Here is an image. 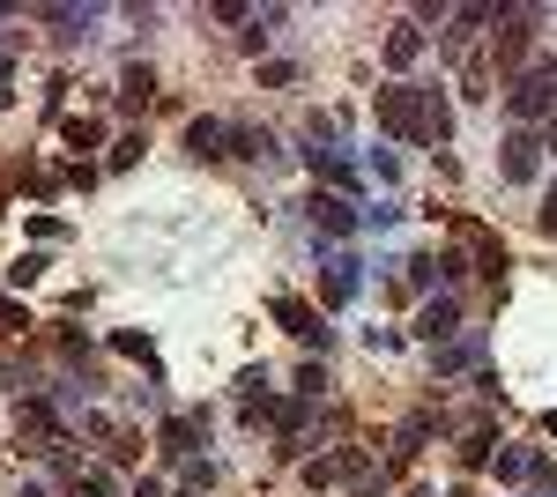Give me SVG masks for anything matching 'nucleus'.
Segmentation results:
<instances>
[{
	"mask_svg": "<svg viewBox=\"0 0 557 497\" xmlns=\"http://www.w3.org/2000/svg\"><path fill=\"white\" fill-rule=\"evenodd\" d=\"M305 215H312V231H320V238H349V231L364 223V208L343 201V194H312V201H305Z\"/></svg>",
	"mask_w": 557,
	"mask_h": 497,
	"instance_id": "20e7f679",
	"label": "nucleus"
},
{
	"mask_svg": "<svg viewBox=\"0 0 557 497\" xmlns=\"http://www.w3.org/2000/svg\"><path fill=\"white\" fill-rule=\"evenodd\" d=\"M475 357H483V341H475V334H469V341H446V349H431L438 378H446V372H461V364H475Z\"/></svg>",
	"mask_w": 557,
	"mask_h": 497,
	"instance_id": "2eb2a0df",
	"label": "nucleus"
},
{
	"mask_svg": "<svg viewBox=\"0 0 557 497\" xmlns=\"http://www.w3.org/2000/svg\"><path fill=\"white\" fill-rule=\"evenodd\" d=\"M157 438H164V453H186V460H194V438H209V415H172Z\"/></svg>",
	"mask_w": 557,
	"mask_h": 497,
	"instance_id": "9d476101",
	"label": "nucleus"
},
{
	"mask_svg": "<svg viewBox=\"0 0 557 497\" xmlns=\"http://www.w3.org/2000/svg\"><path fill=\"white\" fill-rule=\"evenodd\" d=\"M260 83H268V89H290V83H298V67H290V60H268V67H260Z\"/></svg>",
	"mask_w": 557,
	"mask_h": 497,
	"instance_id": "aec40b11",
	"label": "nucleus"
},
{
	"mask_svg": "<svg viewBox=\"0 0 557 497\" xmlns=\"http://www.w3.org/2000/svg\"><path fill=\"white\" fill-rule=\"evenodd\" d=\"M60 134H67L75 149H97V134H104V126H97V120H67V126H60Z\"/></svg>",
	"mask_w": 557,
	"mask_h": 497,
	"instance_id": "6ab92c4d",
	"label": "nucleus"
},
{
	"mask_svg": "<svg viewBox=\"0 0 557 497\" xmlns=\"http://www.w3.org/2000/svg\"><path fill=\"white\" fill-rule=\"evenodd\" d=\"M134 157H141V134H120V141H112V171H127Z\"/></svg>",
	"mask_w": 557,
	"mask_h": 497,
	"instance_id": "4be33fe9",
	"label": "nucleus"
},
{
	"mask_svg": "<svg viewBox=\"0 0 557 497\" xmlns=\"http://www.w3.org/2000/svg\"><path fill=\"white\" fill-rule=\"evenodd\" d=\"M498 149H506V157H498V171H506V186H535V178H543V141H535L528 126H513V134H506Z\"/></svg>",
	"mask_w": 557,
	"mask_h": 497,
	"instance_id": "7ed1b4c3",
	"label": "nucleus"
},
{
	"mask_svg": "<svg viewBox=\"0 0 557 497\" xmlns=\"http://www.w3.org/2000/svg\"><path fill=\"white\" fill-rule=\"evenodd\" d=\"M38 23H52L60 38H89V23H97V8H38Z\"/></svg>",
	"mask_w": 557,
	"mask_h": 497,
	"instance_id": "f8f14e48",
	"label": "nucleus"
},
{
	"mask_svg": "<svg viewBox=\"0 0 557 497\" xmlns=\"http://www.w3.org/2000/svg\"><path fill=\"white\" fill-rule=\"evenodd\" d=\"M186 149L194 157H231V126L215 120V112H201V120L186 126Z\"/></svg>",
	"mask_w": 557,
	"mask_h": 497,
	"instance_id": "6e6552de",
	"label": "nucleus"
},
{
	"mask_svg": "<svg viewBox=\"0 0 557 497\" xmlns=\"http://www.w3.org/2000/svg\"><path fill=\"white\" fill-rule=\"evenodd\" d=\"M535 23H543V8H498V60H506V67H513L520 52H528Z\"/></svg>",
	"mask_w": 557,
	"mask_h": 497,
	"instance_id": "39448f33",
	"label": "nucleus"
},
{
	"mask_svg": "<svg viewBox=\"0 0 557 497\" xmlns=\"http://www.w3.org/2000/svg\"><path fill=\"white\" fill-rule=\"evenodd\" d=\"M134 497H164V483H149V475H141V483H134Z\"/></svg>",
	"mask_w": 557,
	"mask_h": 497,
	"instance_id": "bb28decb",
	"label": "nucleus"
},
{
	"mask_svg": "<svg viewBox=\"0 0 557 497\" xmlns=\"http://www.w3.org/2000/svg\"><path fill=\"white\" fill-rule=\"evenodd\" d=\"M535 223H543V231L557 238V178H550V194H543V215H535Z\"/></svg>",
	"mask_w": 557,
	"mask_h": 497,
	"instance_id": "393cba45",
	"label": "nucleus"
},
{
	"mask_svg": "<svg viewBox=\"0 0 557 497\" xmlns=\"http://www.w3.org/2000/svg\"><path fill=\"white\" fill-rule=\"evenodd\" d=\"M543 431H550V438H557V409H550V415H543Z\"/></svg>",
	"mask_w": 557,
	"mask_h": 497,
	"instance_id": "c756f323",
	"label": "nucleus"
},
{
	"mask_svg": "<svg viewBox=\"0 0 557 497\" xmlns=\"http://www.w3.org/2000/svg\"><path fill=\"white\" fill-rule=\"evenodd\" d=\"M491 453H498V431H491V423H475L469 438H461V468H483Z\"/></svg>",
	"mask_w": 557,
	"mask_h": 497,
	"instance_id": "dca6fc26",
	"label": "nucleus"
},
{
	"mask_svg": "<svg viewBox=\"0 0 557 497\" xmlns=\"http://www.w3.org/2000/svg\"><path fill=\"white\" fill-rule=\"evenodd\" d=\"M372 171H380V186H394V178H401V157H394V149H372Z\"/></svg>",
	"mask_w": 557,
	"mask_h": 497,
	"instance_id": "5701e85b",
	"label": "nucleus"
},
{
	"mask_svg": "<svg viewBox=\"0 0 557 497\" xmlns=\"http://www.w3.org/2000/svg\"><path fill=\"white\" fill-rule=\"evenodd\" d=\"M112 349H120V357H141V364H157V349H149V334H120Z\"/></svg>",
	"mask_w": 557,
	"mask_h": 497,
	"instance_id": "412c9836",
	"label": "nucleus"
},
{
	"mask_svg": "<svg viewBox=\"0 0 557 497\" xmlns=\"http://www.w3.org/2000/svg\"><path fill=\"white\" fill-rule=\"evenodd\" d=\"M417 497H431V490H417Z\"/></svg>",
	"mask_w": 557,
	"mask_h": 497,
	"instance_id": "2f4dec72",
	"label": "nucleus"
},
{
	"mask_svg": "<svg viewBox=\"0 0 557 497\" xmlns=\"http://www.w3.org/2000/svg\"><path fill=\"white\" fill-rule=\"evenodd\" d=\"M23 497H52V490H45V483H23Z\"/></svg>",
	"mask_w": 557,
	"mask_h": 497,
	"instance_id": "c85d7f7f",
	"label": "nucleus"
},
{
	"mask_svg": "<svg viewBox=\"0 0 557 497\" xmlns=\"http://www.w3.org/2000/svg\"><path fill=\"white\" fill-rule=\"evenodd\" d=\"M0 104H15V60H0Z\"/></svg>",
	"mask_w": 557,
	"mask_h": 497,
	"instance_id": "a878e982",
	"label": "nucleus"
},
{
	"mask_svg": "<svg viewBox=\"0 0 557 497\" xmlns=\"http://www.w3.org/2000/svg\"><path fill=\"white\" fill-rule=\"evenodd\" d=\"M0 327H30V312H23L15 297H0Z\"/></svg>",
	"mask_w": 557,
	"mask_h": 497,
	"instance_id": "b1692460",
	"label": "nucleus"
},
{
	"mask_svg": "<svg viewBox=\"0 0 557 497\" xmlns=\"http://www.w3.org/2000/svg\"><path fill=\"white\" fill-rule=\"evenodd\" d=\"M380 134H394V141H409V149H424L431 126H424V83H386L380 89Z\"/></svg>",
	"mask_w": 557,
	"mask_h": 497,
	"instance_id": "f257e3e1",
	"label": "nucleus"
},
{
	"mask_svg": "<svg viewBox=\"0 0 557 497\" xmlns=\"http://www.w3.org/2000/svg\"><path fill=\"white\" fill-rule=\"evenodd\" d=\"M454 327H461V305H454V297H431L424 312H417V341H431V349L454 341Z\"/></svg>",
	"mask_w": 557,
	"mask_h": 497,
	"instance_id": "0eeeda50",
	"label": "nucleus"
},
{
	"mask_svg": "<svg viewBox=\"0 0 557 497\" xmlns=\"http://www.w3.org/2000/svg\"><path fill=\"white\" fill-rule=\"evenodd\" d=\"M417 52H424V30H417V23H394V30H386V67H394V83H401V67H417Z\"/></svg>",
	"mask_w": 557,
	"mask_h": 497,
	"instance_id": "1a4fd4ad",
	"label": "nucleus"
},
{
	"mask_svg": "<svg viewBox=\"0 0 557 497\" xmlns=\"http://www.w3.org/2000/svg\"><path fill=\"white\" fill-rule=\"evenodd\" d=\"M424 126H431V141H438V149L454 141V104H446V89H424Z\"/></svg>",
	"mask_w": 557,
	"mask_h": 497,
	"instance_id": "ddd939ff",
	"label": "nucleus"
},
{
	"mask_svg": "<svg viewBox=\"0 0 557 497\" xmlns=\"http://www.w3.org/2000/svg\"><path fill=\"white\" fill-rule=\"evenodd\" d=\"M67 497H112V475H104V468H83V475L67 483Z\"/></svg>",
	"mask_w": 557,
	"mask_h": 497,
	"instance_id": "f3484780",
	"label": "nucleus"
},
{
	"mask_svg": "<svg viewBox=\"0 0 557 497\" xmlns=\"http://www.w3.org/2000/svg\"><path fill=\"white\" fill-rule=\"evenodd\" d=\"M543 149H557V112H550V126H543Z\"/></svg>",
	"mask_w": 557,
	"mask_h": 497,
	"instance_id": "cd10ccee",
	"label": "nucleus"
},
{
	"mask_svg": "<svg viewBox=\"0 0 557 497\" xmlns=\"http://www.w3.org/2000/svg\"><path fill=\"white\" fill-rule=\"evenodd\" d=\"M178 497H201V490H178Z\"/></svg>",
	"mask_w": 557,
	"mask_h": 497,
	"instance_id": "7c9ffc66",
	"label": "nucleus"
},
{
	"mask_svg": "<svg viewBox=\"0 0 557 497\" xmlns=\"http://www.w3.org/2000/svg\"><path fill=\"white\" fill-rule=\"evenodd\" d=\"M268 312H275V320H283V327L298 334V341H320V349H327V327H320V312H312V305H305V297L275 290V297H268Z\"/></svg>",
	"mask_w": 557,
	"mask_h": 497,
	"instance_id": "423d86ee",
	"label": "nucleus"
},
{
	"mask_svg": "<svg viewBox=\"0 0 557 497\" xmlns=\"http://www.w3.org/2000/svg\"><path fill=\"white\" fill-rule=\"evenodd\" d=\"M149 97H157V75H149L141 60H127V67H120V104H149Z\"/></svg>",
	"mask_w": 557,
	"mask_h": 497,
	"instance_id": "4468645a",
	"label": "nucleus"
},
{
	"mask_svg": "<svg viewBox=\"0 0 557 497\" xmlns=\"http://www.w3.org/2000/svg\"><path fill=\"white\" fill-rule=\"evenodd\" d=\"M45 275V252H23V260H15V268H8V283H15V290H30V283H38Z\"/></svg>",
	"mask_w": 557,
	"mask_h": 497,
	"instance_id": "a211bd4d",
	"label": "nucleus"
},
{
	"mask_svg": "<svg viewBox=\"0 0 557 497\" xmlns=\"http://www.w3.org/2000/svg\"><path fill=\"white\" fill-rule=\"evenodd\" d=\"M357 290H364V260H357V252H327V260H320V305L343 312Z\"/></svg>",
	"mask_w": 557,
	"mask_h": 497,
	"instance_id": "f03ea898",
	"label": "nucleus"
},
{
	"mask_svg": "<svg viewBox=\"0 0 557 497\" xmlns=\"http://www.w3.org/2000/svg\"><path fill=\"white\" fill-rule=\"evenodd\" d=\"M231 157H253V164H268V157H275V134H268V126H231Z\"/></svg>",
	"mask_w": 557,
	"mask_h": 497,
	"instance_id": "9b49d317",
	"label": "nucleus"
}]
</instances>
